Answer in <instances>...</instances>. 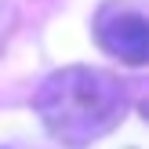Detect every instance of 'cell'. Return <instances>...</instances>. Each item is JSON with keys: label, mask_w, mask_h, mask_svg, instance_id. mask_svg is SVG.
<instances>
[{"label": "cell", "mask_w": 149, "mask_h": 149, "mask_svg": "<svg viewBox=\"0 0 149 149\" xmlns=\"http://www.w3.org/2000/svg\"><path fill=\"white\" fill-rule=\"evenodd\" d=\"M33 109L62 146H87L109 135L127 113V87L120 77L91 65L58 69L36 87Z\"/></svg>", "instance_id": "obj_1"}, {"label": "cell", "mask_w": 149, "mask_h": 149, "mask_svg": "<svg viewBox=\"0 0 149 149\" xmlns=\"http://www.w3.org/2000/svg\"><path fill=\"white\" fill-rule=\"evenodd\" d=\"M95 36L113 58L127 65L149 62V26L146 15L135 7H102L95 18Z\"/></svg>", "instance_id": "obj_2"}]
</instances>
